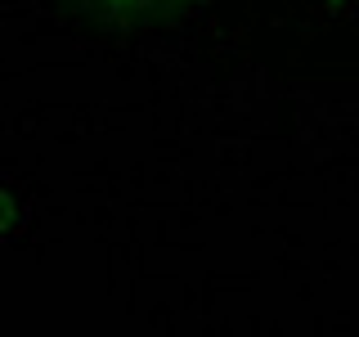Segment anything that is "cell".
<instances>
[{"label": "cell", "instance_id": "6da1fadb", "mask_svg": "<svg viewBox=\"0 0 359 337\" xmlns=\"http://www.w3.org/2000/svg\"><path fill=\"white\" fill-rule=\"evenodd\" d=\"M72 5L95 18H166L189 0H72Z\"/></svg>", "mask_w": 359, "mask_h": 337}, {"label": "cell", "instance_id": "7a4b0ae2", "mask_svg": "<svg viewBox=\"0 0 359 337\" xmlns=\"http://www.w3.org/2000/svg\"><path fill=\"white\" fill-rule=\"evenodd\" d=\"M328 5H341V0H328Z\"/></svg>", "mask_w": 359, "mask_h": 337}]
</instances>
